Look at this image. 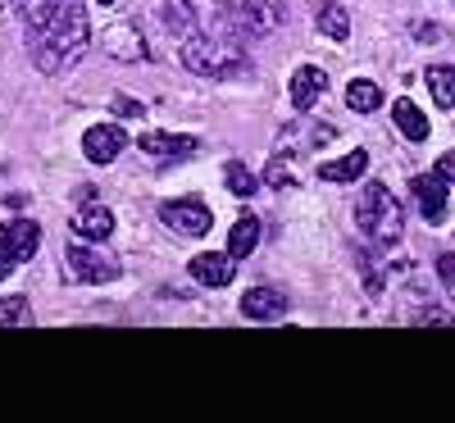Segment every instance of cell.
Masks as SVG:
<instances>
[{
	"instance_id": "1",
	"label": "cell",
	"mask_w": 455,
	"mask_h": 423,
	"mask_svg": "<svg viewBox=\"0 0 455 423\" xmlns=\"http://www.w3.org/2000/svg\"><path fill=\"white\" fill-rule=\"evenodd\" d=\"M87 36H92V23H87L83 0H55L51 14L36 28H28V55L36 73H64L68 64L83 60Z\"/></svg>"
},
{
	"instance_id": "2",
	"label": "cell",
	"mask_w": 455,
	"mask_h": 423,
	"mask_svg": "<svg viewBox=\"0 0 455 423\" xmlns=\"http://www.w3.org/2000/svg\"><path fill=\"white\" fill-rule=\"evenodd\" d=\"M182 64L201 73V78H228V73L246 68V51L242 36L233 28H214V32H187L182 36Z\"/></svg>"
},
{
	"instance_id": "3",
	"label": "cell",
	"mask_w": 455,
	"mask_h": 423,
	"mask_svg": "<svg viewBox=\"0 0 455 423\" xmlns=\"http://www.w3.org/2000/svg\"><path fill=\"white\" fill-rule=\"evenodd\" d=\"M355 223L373 246H396L401 233H405V210L383 182H369L355 201Z\"/></svg>"
},
{
	"instance_id": "4",
	"label": "cell",
	"mask_w": 455,
	"mask_h": 423,
	"mask_svg": "<svg viewBox=\"0 0 455 423\" xmlns=\"http://www.w3.org/2000/svg\"><path fill=\"white\" fill-rule=\"evenodd\" d=\"M283 23L278 0H223V28H233L237 36H264Z\"/></svg>"
},
{
	"instance_id": "5",
	"label": "cell",
	"mask_w": 455,
	"mask_h": 423,
	"mask_svg": "<svg viewBox=\"0 0 455 423\" xmlns=\"http://www.w3.org/2000/svg\"><path fill=\"white\" fill-rule=\"evenodd\" d=\"M160 223L169 227V233H178V237H205L214 227V214H210L205 201L182 196V201H164L160 205Z\"/></svg>"
},
{
	"instance_id": "6",
	"label": "cell",
	"mask_w": 455,
	"mask_h": 423,
	"mask_svg": "<svg viewBox=\"0 0 455 423\" xmlns=\"http://www.w3.org/2000/svg\"><path fill=\"white\" fill-rule=\"evenodd\" d=\"M124 146H128L124 124H92V128L83 132V156H87L92 164H114V160L124 156Z\"/></svg>"
},
{
	"instance_id": "7",
	"label": "cell",
	"mask_w": 455,
	"mask_h": 423,
	"mask_svg": "<svg viewBox=\"0 0 455 423\" xmlns=\"http://www.w3.org/2000/svg\"><path fill=\"white\" fill-rule=\"evenodd\" d=\"M68 268H73V278L78 283H114L119 278V264H114L109 255L83 246V242H73L68 246Z\"/></svg>"
},
{
	"instance_id": "8",
	"label": "cell",
	"mask_w": 455,
	"mask_h": 423,
	"mask_svg": "<svg viewBox=\"0 0 455 423\" xmlns=\"http://www.w3.org/2000/svg\"><path fill=\"white\" fill-rule=\"evenodd\" d=\"M410 196H414V205H419L424 223H442V219H446L451 196H446V182H442L437 173H419V178H410Z\"/></svg>"
},
{
	"instance_id": "9",
	"label": "cell",
	"mask_w": 455,
	"mask_h": 423,
	"mask_svg": "<svg viewBox=\"0 0 455 423\" xmlns=\"http://www.w3.org/2000/svg\"><path fill=\"white\" fill-rule=\"evenodd\" d=\"M137 146L146 150V156L156 160H187L201 150V137H187V132H141Z\"/></svg>"
},
{
	"instance_id": "10",
	"label": "cell",
	"mask_w": 455,
	"mask_h": 423,
	"mask_svg": "<svg viewBox=\"0 0 455 423\" xmlns=\"http://www.w3.org/2000/svg\"><path fill=\"white\" fill-rule=\"evenodd\" d=\"M187 268H192V278H196L201 287H228V283L237 278V259L228 255V251H205V255H196Z\"/></svg>"
},
{
	"instance_id": "11",
	"label": "cell",
	"mask_w": 455,
	"mask_h": 423,
	"mask_svg": "<svg viewBox=\"0 0 455 423\" xmlns=\"http://www.w3.org/2000/svg\"><path fill=\"white\" fill-rule=\"evenodd\" d=\"M242 315H246L251 323H274V319L287 315V296H283L278 287H251V291L242 296Z\"/></svg>"
},
{
	"instance_id": "12",
	"label": "cell",
	"mask_w": 455,
	"mask_h": 423,
	"mask_svg": "<svg viewBox=\"0 0 455 423\" xmlns=\"http://www.w3.org/2000/svg\"><path fill=\"white\" fill-rule=\"evenodd\" d=\"M100 46L114 55V60H146V36L132 28V23H114L100 32Z\"/></svg>"
},
{
	"instance_id": "13",
	"label": "cell",
	"mask_w": 455,
	"mask_h": 423,
	"mask_svg": "<svg viewBox=\"0 0 455 423\" xmlns=\"http://www.w3.org/2000/svg\"><path fill=\"white\" fill-rule=\"evenodd\" d=\"M323 87H328V73H323L319 64H300V68L291 73V105L306 114V109L323 96Z\"/></svg>"
},
{
	"instance_id": "14",
	"label": "cell",
	"mask_w": 455,
	"mask_h": 423,
	"mask_svg": "<svg viewBox=\"0 0 455 423\" xmlns=\"http://www.w3.org/2000/svg\"><path fill=\"white\" fill-rule=\"evenodd\" d=\"M73 233H78L83 242H109V233H114V214H109L105 205L87 201L78 214H73Z\"/></svg>"
},
{
	"instance_id": "15",
	"label": "cell",
	"mask_w": 455,
	"mask_h": 423,
	"mask_svg": "<svg viewBox=\"0 0 455 423\" xmlns=\"http://www.w3.org/2000/svg\"><path fill=\"white\" fill-rule=\"evenodd\" d=\"M5 242H10L14 264H28V259L36 255V246H42V227H36L32 219H14V223L5 227Z\"/></svg>"
},
{
	"instance_id": "16",
	"label": "cell",
	"mask_w": 455,
	"mask_h": 423,
	"mask_svg": "<svg viewBox=\"0 0 455 423\" xmlns=\"http://www.w3.org/2000/svg\"><path fill=\"white\" fill-rule=\"evenodd\" d=\"M392 119H396V132L405 141H428V119H424V109L414 105V100H396L392 105Z\"/></svg>"
},
{
	"instance_id": "17",
	"label": "cell",
	"mask_w": 455,
	"mask_h": 423,
	"mask_svg": "<svg viewBox=\"0 0 455 423\" xmlns=\"http://www.w3.org/2000/svg\"><path fill=\"white\" fill-rule=\"evenodd\" d=\"M364 169H369V150H351V156H341V160L319 164V178L323 182H355V178H364Z\"/></svg>"
},
{
	"instance_id": "18",
	"label": "cell",
	"mask_w": 455,
	"mask_h": 423,
	"mask_svg": "<svg viewBox=\"0 0 455 423\" xmlns=\"http://www.w3.org/2000/svg\"><path fill=\"white\" fill-rule=\"evenodd\" d=\"M255 246H259V219H255V214H242V219L233 223V233H228V255L246 259Z\"/></svg>"
},
{
	"instance_id": "19",
	"label": "cell",
	"mask_w": 455,
	"mask_h": 423,
	"mask_svg": "<svg viewBox=\"0 0 455 423\" xmlns=\"http://www.w3.org/2000/svg\"><path fill=\"white\" fill-rule=\"evenodd\" d=\"M424 83H428V92L442 109H455V64H433L424 73Z\"/></svg>"
},
{
	"instance_id": "20",
	"label": "cell",
	"mask_w": 455,
	"mask_h": 423,
	"mask_svg": "<svg viewBox=\"0 0 455 423\" xmlns=\"http://www.w3.org/2000/svg\"><path fill=\"white\" fill-rule=\"evenodd\" d=\"M319 32L328 36V42H347V36H351V14L347 10H341L337 5V0H328V5H319Z\"/></svg>"
},
{
	"instance_id": "21",
	"label": "cell",
	"mask_w": 455,
	"mask_h": 423,
	"mask_svg": "<svg viewBox=\"0 0 455 423\" xmlns=\"http://www.w3.org/2000/svg\"><path fill=\"white\" fill-rule=\"evenodd\" d=\"M347 105H351L355 114H373L378 105H383V87L369 83V78H355V83L347 87Z\"/></svg>"
},
{
	"instance_id": "22",
	"label": "cell",
	"mask_w": 455,
	"mask_h": 423,
	"mask_svg": "<svg viewBox=\"0 0 455 423\" xmlns=\"http://www.w3.org/2000/svg\"><path fill=\"white\" fill-rule=\"evenodd\" d=\"M223 182H228V191H233V196H255V187H259V178H255L242 160H228Z\"/></svg>"
},
{
	"instance_id": "23",
	"label": "cell",
	"mask_w": 455,
	"mask_h": 423,
	"mask_svg": "<svg viewBox=\"0 0 455 423\" xmlns=\"http://www.w3.org/2000/svg\"><path fill=\"white\" fill-rule=\"evenodd\" d=\"M32 323V310L23 296H0V328H28Z\"/></svg>"
},
{
	"instance_id": "24",
	"label": "cell",
	"mask_w": 455,
	"mask_h": 423,
	"mask_svg": "<svg viewBox=\"0 0 455 423\" xmlns=\"http://www.w3.org/2000/svg\"><path fill=\"white\" fill-rule=\"evenodd\" d=\"M164 23H169L173 32L187 36V32L196 28V10H192V5H182V0H164Z\"/></svg>"
},
{
	"instance_id": "25",
	"label": "cell",
	"mask_w": 455,
	"mask_h": 423,
	"mask_svg": "<svg viewBox=\"0 0 455 423\" xmlns=\"http://www.w3.org/2000/svg\"><path fill=\"white\" fill-rule=\"evenodd\" d=\"M10 5L19 10V19H23V28H36L46 14H51V5L55 0H10Z\"/></svg>"
},
{
	"instance_id": "26",
	"label": "cell",
	"mask_w": 455,
	"mask_h": 423,
	"mask_svg": "<svg viewBox=\"0 0 455 423\" xmlns=\"http://www.w3.org/2000/svg\"><path fill=\"white\" fill-rule=\"evenodd\" d=\"M437 278H442V287L455 296V255H442V259H437Z\"/></svg>"
},
{
	"instance_id": "27",
	"label": "cell",
	"mask_w": 455,
	"mask_h": 423,
	"mask_svg": "<svg viewBox=\"0 0 455 423\" xmlns=\"http://www.w3.org/2000/svg\"><path fill=\"white\" fill-rule=\"evenodd\" d=\"M114 114H119V119H141V100H128V96H114Z\"/></svg>"
},
{
	"instance_id": "28",
	"label": "cell",
	"mask_w": 455,
	"mask_h": 423,
	"mask_svg": "<svg viewBox=\"0 0 455 423\" xmlns=\"http://www.w3.org/2000/svg\"><path fill=\"white\" fill-rule=\"evenodd\" d=\"M433 173H437L442 182H455V150H446V156H437V164H433Z\"/></svg>"
},
{
	"instance_id": "29",
	"label": "cell",
	"mask_w": 455,
	"mask_h": 423,
	"mask_svg": "<svg viewBox=\"0 0 455 423\" xmlns=\"http://www.w3.org/2000/svg\"><path fill=\"white\" fill-rule=\"evenodd\" d=\"M14 274V255H10V242H5V227H0V278Z\"/></svg>"
},
{
	"instance_id": "30",
	"label": "cell",
	"mask_w": 455,
	"mask_h": 423,
	"mask_svg": "<svg viewBox=\"0 0 455 423\" xmlns=\"http://www.w3.org/2000/svg\"><path fill=\"white\" fill-rule=\"evenodd\" d=\"M100 5H114V0H100Z\"/></svg>"
}]
</instances>
